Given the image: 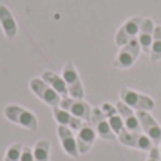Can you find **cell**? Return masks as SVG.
<instances>
[{
	"instance_id": "44dd1931",
	"label": "cell",
	"mask_w": 161,
	"mask_h": 161,
	"mask_svg": "<svg viewBox=\"0 0 161 161\" xmlns=\"http://www.w3.org/2000/svg\"><path fill=\"white\" fill-rule=\"evenodd\" d=\"M21 150H23V144L21 143H14L10 147L6 150V156L4 161H20L21 157Z\"/></svg>"
},
{
	"instance_id": "30bf717a",
	"label": "cell",
	"mask_w": 161,
	"mask_h": 161,
	"mask_svg": "<svg viewBox=\"0 0 161 161\" xmlns=\"http://www.w3.org/2000/svg\"><path fill=\"white\" fill-rule=\"evenodd\" d=\"M92 125V127L95 129V131H96V134L100 137V139L103 140H116L117 136L113 133V130H112L110 125H109L108 119H106V116L103 114L102 109L100 108H93L92 109V113H91V122H89Z\"/></svg>"
},
{
	"instance_id": "9c48e42d",
	"label": "cell",
	"mask_w": 161,
	"mask_h": 161,
	"mask_svg": "<svg viewBox=\"0 0 161 161\" xmlns=\"http://www.w3.org/2000/svg\"><path fill=\"white\" fill-rule=\"evenodd\" d=\"M136 114L140 122V126H142L143 133L150 137V140L153 142L154 146H158L161 142V126L158 125V122L151 116L150 112L139 110L136 112Z\"/></svg>"
},
{
	"instance_id": "e0dca14e",
	"label": "cell",
	"mask_w": 161,
	"mask_h": 161,
	"mask_svg": "<svg viewBox=\"0 0 161 161\" xmlns=\"http://www.w3.org/2000/svg\"><path fill=\"white\" fill-rule=\"evenodd\" d=\"M53 116L58 125L67 126V127H69L71 130H79L83 125V120L78 119L76 116H74V114H71L69 112L64 110V109H61V108H54Z\"/></svg>"
},
{
	"instance_id": "9a60e30c",
	"label": "cell",
	"mask_w": 161,
	"mask_h": 161,
	"mask_svg": "<svg viewBox=\"0 0 161 161\" xmlns=\"http://www.w3.org/2000/svg\"><path fill=\"white\" fill-rule=\"evenodd\" d=\"M0 25L6 38L13 40L17 36V23L13 13L6 4H0Z\"/></svg>"
},
{
	"instance_id": "7a4b0ae2",
	"label": "cell",
	"mask_w": 161,
	"mask_h": 161,
	"mask_svg": "<svg viewBox=\"0 0 161 161\" xmlns=\"http://www.w3.org/2000/svg\"><path fill=\"white\" fill-rule=\"evenodd\" d=\"M120 100L136 112L139 110L151 112L156 108V102H154V99L151 96H148L146 93H140V92L130 88L120 89Z\"/></svg>"
},
{
	"instance_id": "ffe728a7",
	"label": "cell",
	"mask_w": 161,
	"mask_h": 161,
	"mask_svg": "<svg viewBox=\"0 0 161 161\" xmlns=\"http://www.w3.org/2000/svg\"><path fill=\"white\" fill-rule=\"evenodd\" d=\"M148 59H150V62L161 61V25H156V28H154V36L150 54H148Z\"/></svg>"
},
{
	"instance_id": "52a82bcc",
	"label": "cell",
	"mask_w": 161,
	"mask_h": 161,
	"mask_svg": "<svg viewBox=\"0 0 161 161\" xmlns=\"http://www.w3.org/2000/svg\"><path fill=\"white\" fill-rule=\"evenodd\" d=\"M119 142L123 146H127L131 148H137L142 151H150L154 147L153 142L150 140V137L146 136L142 131H129V130H123L122 133L117 136Z\"/></svg>"
},
{
	"instance_id": "603a6c76",
	"label": "cell",
	"mask_w": 161,
	"mask_h": 161,
	"mask_svg": "<svg viewBox=\"0 0 161 161\" xmlns=\"http://www.w3.org/2000/svg\"><path fill=\"white\" fill-rule=\"evenodd\" d=\"M147 161H160V150L158 146H154L150 151H148V157Z\"/></svg>"
},
{
	"instance_id": "ba28073f",
	"label": "cell",
	"mask_w": 161,
	"mask_h": 161,
	"mask_svg": "<svg viewBox=\"0 0 161 161\" xmlns=\"http://www.w3.org/2000/svg\"><path fill=\"white\" fill-rule=\"evenodd\" d=\"M59 108L69 112L71 114L76 116L78 119L83 120V122H91L92 108L83 99H75V97H71V96L62 97L61 103H59Z\"/></svg>"
},
{
	"instance_id": "5bb4252c",
	"label": "cell",
	"mask_w": 161,
	"mask_h": 161,
	"mask_svg": "<svg viewBox=\"0 0 161 161\" xmlns=\"http://www.w3.org/2000/svg\"><path fill=\"white\" fill-rule=\"evenodd\" d=\"M114 106H116L117 112H119L120 117H122L123 123H125L126 130H129V131H142V126H140V122H139V119H137V114L133 109L129 108V106L126 105V103H123L122 100H119Z\"/></svg>"
},
{
	"instance_id": "cb8c5ba5",
	"label": "cell",
	"mask_w": 161,
	"mask_h": 161,
	"mask_svg": "<svg viewBox=\"0 0 161 161\" xmlns=\"http://www.w3.org/2000/svg\"><path fill=\"white\" fill-rule=\"evenodd\" d=\"M158 150H160V161H161V142H160V144H158Z\"/></svg>"
},
{
	"instance_id": "2e32d148",
	"label": "cell",
	"mask_w": 161,
	"mask_h": 161,
	"mask_svg": "<svg viewBox=\"0 0 161 161\" xmlns=\"http://www.w3.org/2000/svg\"><path fill=\"white\" fill-rule=\"evenodd\" d=\"M100 109H102L103 114L106 116V119H108L112 130H113V133L116 134V136H119L123 130H126L125 123H123V120H122V117H120L119 112H117L116 106L112 105V103H109V102H105V103H102Z\"/></svg>"
},
{
	"instance_id": "ac0fdd59",
	"label": "cell",
	"mask_w": 161,
	"mask_h": 161,
	"mask_svg": "<svg viewBox=\"0 0 161 161\" xmlns=\"http://www.w3.org/2000/svg\"><path fill=\"white\" fill-rule=\"evenodd\" d=\"M41 79L44 80L45 83H48L61 97H68L69 93H68L67 83H65L62 75H58V74L53 72V71H44V72L41 74Z\"/></svg>"
},
{
	"instance_id": "6da1fadb",
	"label": "cell",
	"mask_w": 161,
	"mask_h": 161,
	"mask_svg": "<svg viewBox=\"0 0 161 161\" xmlns=\"http://www.w3.org/2000/svg\"><path fill=\"white\" fill-rule=\"evenodd\" d=\"M3 113H4L7 120L27 129V130L36 131L38 129V119H37V116L31 110L23 108V106L7 105L4 108V110H3Z\"/></svg>"
},
{
	"instance_id": "5b68a950",
	"label": "cell",
	"mask_w": 161,
	"mask_h": 161,
	"mask_svg": "<svg viewBox=\"0 0 161 161\" xmlns=\"http://www.w3.org/2000/svg\"><path fill=\"white\" fill-rule=\"evenodd\" d=\"M30 89L40 100L48 105L50 108H59V103H61L62 97L51 88L48 83H45L41 78H33L30 80Z\"/></svg>"
},
{
	"instance_id": "8fae6325",
	"label": "cell",
	"mask_w": 161,
	"mask_h": 161,
	"mask_svg": "<svg viewBox=\"0 0 161 161\" xmlns=\"http://www.w3.org/2000/svg\"><path fill=\"white\" fill-rule=\"evenodd\" d=\"M57 133H58L62 150H64L69 157H72V158H78L79 151H78V146H76V137L74 136L72 130H71L69 127H67V126L58 125Z\"/></svg>"
},
{
	"instance_id": "7c38bea8",
	"label": "cell",
	"mask_w": 161,
	"mask_h": 161,
	"mask_svg": "<svg viewBox=\"0 0 161 161\" xmlns=\"http://www.w3.org/2000/svg\"><path fill=\"white\" fill-rule=\"evenodd\" d=\"M96 131L92 127L89 122H83L82 127L78 130L76 134V146H78L79 154H86L92 148L95 140H96Z\"/></svg>"
},
{
	"instance_id": "d6986e66",
	"label": "cell",
	"mask_w": 161,
	"mask_h": 161,
	"mask_svg": "<svg viewBox=\"0 0 161 161\" xmlns=\"http://www.w3.org/2000/svg\"><path fill=\"white\" fill-rule=\"evenodd\" d=\"M50 148H51L50 139L38 140L33 148L34 161H48L50 160Z\"/></svg>"
},
{
	"instance_id": "277c9868",
	"label": "cell",
	"mask_w": 161,
	"mask_h": 161,
	"mask_svg": "<svg viewBox=\"0 0 161 161\" xmlns=\"http://www.w3.org/2000/svg\"><path fill=\"white\" fill-rule=\"evenodd\" d=\"M143 20H144L143 16H133L126 20L119 27V30L116 31V34H114V44H116L117 47H123V45H126L129 41L137 38Z\"/></svg>"
},
{
	"instance_id": "7402d4cb",
	"label": "cell",
	"mask_w": 161,
	"mask_h": 161,
	"mask_svg": "<svg viewBox=\"0 0 161 161\" xmlns=\"http://www.w3.org/2000/svg\"><path fill=\"white\" fill-rule=\"evenodd\" d=\"M20 161H34V157H33V148L28 147V146H23Z\"/></svg>"
},
{
	"instance_id": "4fadbf2b",
	"label": "cell",
	"mask_w": 161,
	"mask_h": 161,
	"mask_svg": "<svg viewBox=\"0 0 161 161\" xmlns=\"http://www.w3.org/2000/svg\"><path fill=\"white\" fill-rule=\"evenodd\" d=\"M154 28H156V24L151 19L148 17H144L142 23V27H140L139 36H137V41L140 44V48H142L143 53H146L148 55L150 54V48H151V42H153V36H154Z\"/></svg>"
},
{
	"instance_id": "3957f363",
	"label": "cell",
	"mask_w": 161,
	"mask_h": 161,
	"mask_svg": "<svg viewBox=\"0 0 161 161\" xmlns=\"http://www.w3.org/2000/svg\"><path fill=\"white\" fill-rule=\"evenodd\" d=\"M140 53H142L140 44L137 41V38H134L131 41H129L126 45L120 47V51L116 54L112 65L114 68H119V69H129L137 61V58L140 57Z\"/></svg>"
},
{
	"instance_id": "8992f818",
	"label": "cell",
	"mask_w": 161,
	"mask_h": 161,
	"mask_svg": "<svg viewBox=\"0 0 161 161\" xmlns=\"http://www.w3.org/2000/svg\"><path fill=\"white\" fill-rule=\"evenodd\" d=\"M62 78H64L65 83L68 88V93L71 97L75 99H83L85 96V89H83V83L80 80L79 72L76 71V67L74 62H67L62 68Z\"/></svg>"
}]
</instances>
